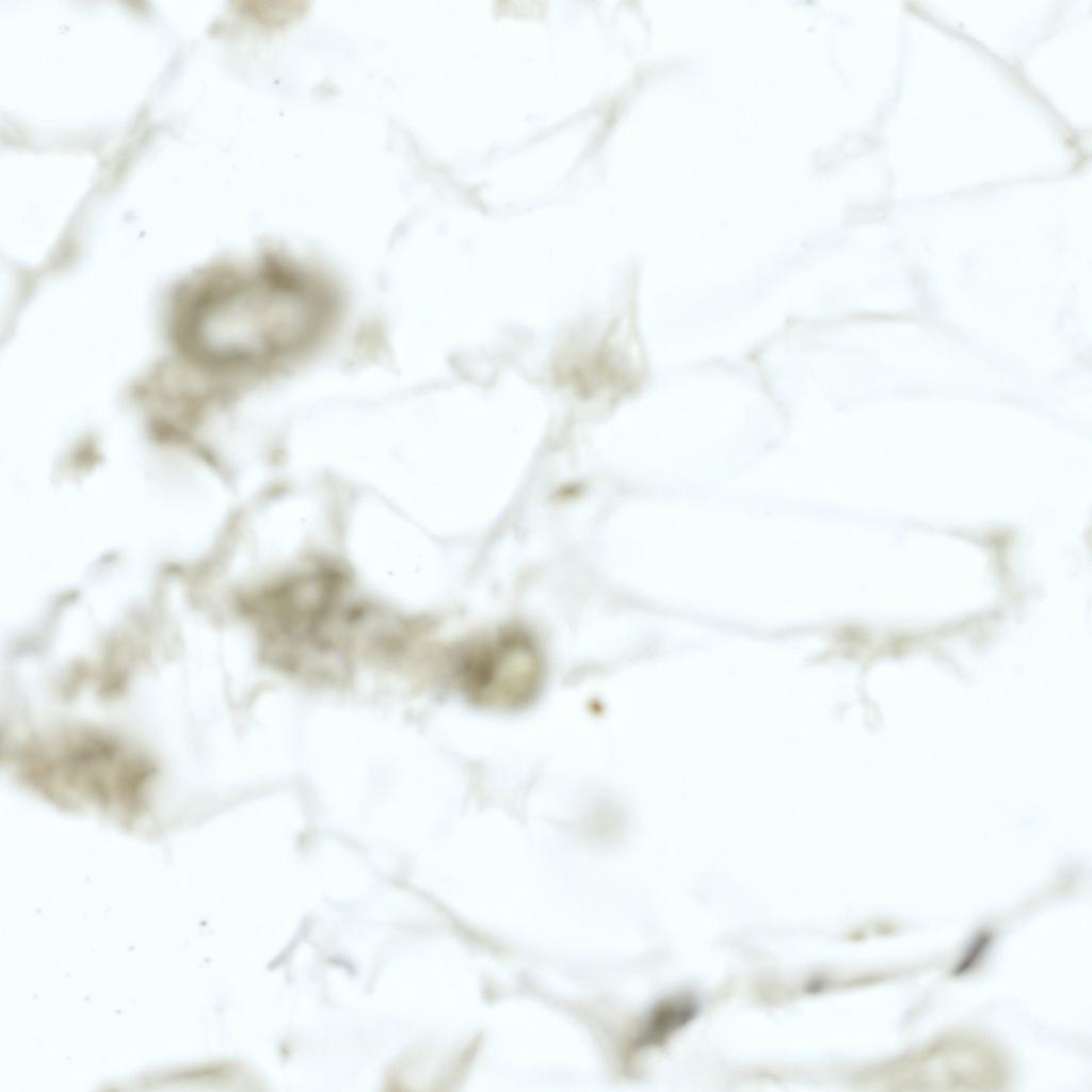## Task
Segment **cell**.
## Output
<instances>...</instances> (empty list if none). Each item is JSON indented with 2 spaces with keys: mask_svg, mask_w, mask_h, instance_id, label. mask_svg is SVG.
Here are the masks:
<instances>
[{
  "mask_svg": "<svg viewBox=\"0 0 1092 1092\" xmlns=\"http://www.w3.org/2000/svg\"><path fill=\"white\" fill-rule=\"evenodd\" d=\"M334 314L315 280L279 266L206 294L190 312L186 339L211 364L269 369L310 349Z\"/></svg>",
  "mask_w": 1092,
  "mask_h": 1092,
  "instance_id": "obj_1",
  "label": "cell"
},
{
  "mask_svg": "<svg viewBox=\"0 0 1092 1092\" xmlns=\"http://www.w3.org/2000/svg\"><path fill=\"white\" fill-rule=\"evenodd\" d=\"M22 765L26 778L52 799L119 810L142 803L150 776L142 756L116 739L87 730L31 745Z\"/></svg>",
  "mask_w": 1092,
  "mask_h": 1092,
  "instance_id": "obj_2",
  "label": "cell"
},
{
  "mask_svg": "<svg viewBox=\"0 0 1092 1092\" xmlns=\"http://www.w3.org/2000/svg\"><path fill=\"white\" fill-rule=\"evenodd\" d=\"M461 687L476 704L519 707L537 693L539 658L526 638L504 636L475 647L460 664Z\"/></svg>",
  "mask_w": 1092,
  "mask_h": 1092,
  "instance_id": "obj_3",
  "label": "cell"
},
{
  "mask_svg": "<svg viewBox=\"0 0 1092 1092\" xmlns=\"http://www.w3.org/2000/svg\"><path fill=\"white\" fill-rule=\"evenodd\" d=\"M694 1003L686 997H677L660 1003L651 1013L638 1039V1047L659 1044L669 1034L688 1023L694 1015Z\"/></svg>",
  "mask_w": 1092,
  "mask_h": 1092,
  "instance_id": "obj_4",
  "label": "cell"
}]
</instances>
